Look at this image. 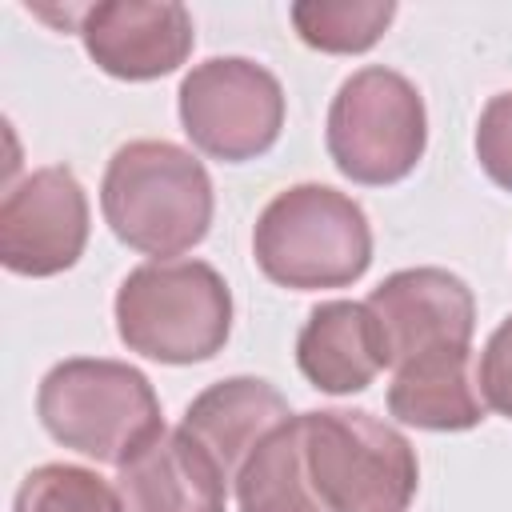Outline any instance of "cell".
<instances>
[{"label":"cell","instance_id":"15","mask_svg":"<svg viewBox=\"0 0 512 512\" xmlns=\"http://www.w3.org/2000/svg\"><path fill=\"white\" fill-rule=\"evenodd\" d=\"M240 512H328L312 488L304 460V416L268 432L236 472Z\"/></svg>","mask_w":512,"mask_h":512},{"label":"cell","instance_id":"10","mask_svg":"<svg viewBox=\"0 0 512 512\" xmlns=\"http://www.w3.org/2000/svg\"><path fill=\"white\" fill-rule=\"evenodd\" d=\"M80 40L100 72L148 84L188 60L196 28L176 0H100L80 12Z\"/></svg>","mask_w":512,"mask_h":512},{"label":"cell","instance_id":"9","mask_svg":"<svg viewBox=\"0 0 512 512\" xmlns=\"http://www.w3.org/2000/svg\"><path fill=\"white\" fill-rule=\"evenodd\" d=\"M364 304L384 328L392 368L472 344L476 296L448 268H400L384 276Z\"/></svg>","mask_w":512,"mask_h":512},{"label":"cell","instance_id":"17","mask_svg":"<svg viewBox=\"0 0 512 512\" xmlns=\"http://www.w3.org/2000/svg\"><path fill=\"white\" fill-rule=\"evenodd\" d=\"M12 512H124L116 488L80 464L32 468L12 500Z\"/></svg>","mask_w":512,"mask_h":512},{"label":"cell","instance_id":"16","mask_svg":"<svg viewBox=\"0 0 512 512\" xmlns=\"http://www.w3.org/2000/svg\"><path fill=\"white\" fill-rule=\"evenodd\" d=\"M296 36L328 56H360L380 44L396 4L392 0H296L288 8Z\"/></svg>","mask_w":512,"mask_h":512},{"label":"cell","instance_id":"1","mask_svg":"<svg viewBox=\"0 0 512 512\" xmlns=\"http://www.w3.org/2000/svg\"><path fill=\"white\" fill-rule=\"evenodd\" d=\"M100 208L120 244L140 256H180L212 228V176L172 140H128L100 180Z\"/></svg>","mask_w":512,"mask_h":512},{"label":"cell","instance_id":"12","mask_svg":"<svg viewBox=\"0 0 512 512\" xmlns=\"http://www.w3.org/2000/svg\"><path fill=\"white\" fill-rule=\"evenodd\" d=\"M296 364L316 392H364L376 372L392 368L380 320L360 300H324L308 312L296 336Z\"/></svg>","mask_w":512,"mask_h":512},{"label":"cell","instance_id":"5","mask_svg":"<svg viewBox=\"0 0 512 512\" xmlns=\"http://www.w3.org/2000/svg\"><path fill=\"white\" fill-rule=\"evenodd\" d=\"M304 460L328 512H408L416 500V448L364 408L304 412Z\"/></svg>","mask_w":512,"mask_h":512},{"label":"cell","instance_id":"8","mask_svg":"<svg viewBox=\"0 0 512 512\" xmlns=\"http://www.w3.org/2000/svg\"><path fill=\"white\" fill-rule=\"evenodd\" d=\"M88 244V196L72 168L48 164L0 200V264L16 276H60Z\"/></svg>","mask_w":512,"mask_h":512},{"label":"cell","instance_id":"14","mask_svg":"<svg viewBox=\"0 0 512 512\" xmlns=\"http://www.w3.org/2000/svg\"><path fill=\"white\" fill-rule=\"evenodd\" d=\"M472 348L428 352L396 368L388 384V412L424 432H468L484 420V400L468 376Z\"/></svg>","mask_w":512,"mask_h":512},{"label":"cell","instance_id":"3","mask_svg":"<svg viewBox=\"0 0 512 512\" xmlns=\"http://www.w3.org/2000/svg\"><path fill=\"white\" fill-rule=\"evenodd\" d=\"M252 256L280 288H348L372 264V224L340 188L292 184L256 216Z\"/></svg>","mask_w":512,"mask_h":512},{"label":"cell","instance_id":"19","mask_svg":"<svg viewBox=\"0 0 512 512\" xmlns=\"http://www.w3.org/2000/svg\"><path fill=\"white\" fill-rule=\"evenodd\" d=\"M476 384L484 404L512 420V316L500 320V328L488 336L476 364Z\"/></svg>","mask_w":512,"mask_h":512},{"label":"cell","instance_id":"18","mask_svg":"<svg viewBox=\"0 0 512 512\" xmlns=\"http://www.w3.org/2000/svg\"><path fill=\"white\" fill-rule=\"evenodd\" d=\"M476 160L492 184L512 192V88L484 104L476 124Z\"/></svg>","mask_w":512,"mask_h":512},{"label":"cell","instance_id":"4","mask_svg":"<svg viewBox=\"0 0 512 512\" xmlns=\"http://www.w3.org/2000/svg\"><path fill=\"white\" fill-rule=\"evenodd\" d=\"M232 332V292L204 260H148L116 288V336L160 364L212 360Z\"/></svg>","mask_w":512,"mask_h":512},{"label":"cell","instance_id":"7","mask_svg":"<svg viewBox=\"0 0 512 512\" xmlns=\"http://www.w3.org/2000/svg\"><path fill=\"white\" fill-rule=\"evenodd\" d=\"M176 108L188 140L220 164L264 156L284 128V88L248 56H212L196 64L180 80Z\"/></svg>","mask_w":512,"mask_h":512},{"label":"cell","instance_id":"2","mask_svg":"<svg viewBox=\"0 0 512 512\" xmlns=\"http://www.w3.org/2000/svg\"><path fill=\"white\" fill-rule=\"evenodd\" d=\"M36 416L56 444L116 468L164 432L152 380L108 356L52 364L36 388Z\"/></svg>","mask_w":512,"mask_h":512},{"label":"cell","instance_id":"6","mask_svg":"<svg viewBox=\"0 0 512 512\" xmlns=\"http://www.w3.org/2000/svg\"><path fill=\"white\" fill-rule=\"evenodd\" d=\"M324 144L336 172L352 184H400L428 148L424 96L396 68L368 64L336 88L328 104Z\"/></svg>","mask_w":512,"mask_h":512},{"label":"cell","instance_id":"13","mask_svg":"<svg viewBox=\"0 0 512 512\" xmlns=\"http://www.w3.org/2000/svg\"><path fill=\"white\" fill-rule=\"evenodd\" d=\"M284 420H292L288 400L260 376H228L212 388H204L188 408L180 428L220 464L228 480H236L240 464L252 456V448L276 432Z\"/></svg>","mask_w":512,"mask_h":512},{"label":"cell","instance_id":"11","mask_svg":"<svg viewBox=\"0 0 512 512\" xmlns=\"http://www.w3.org/2000/svg\"><path fill=\"white\" fill-rule=\"evenodd\" d=\"M116 496L124 512H224L228 476L184 428H164L120 464Z\"/></svg>","mask_w":512,"mask_h":512}]
</instances>
